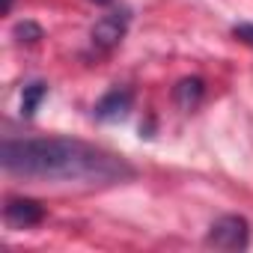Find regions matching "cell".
Returning a JSON list of instances; mask_svg holds the SVG:
<instances>
[{"label": "cell", "mask_w": 253, "mask_h": 253, "mask_svg": "<svg viewBox=\"0 0 253 253\" xmlns=\"http://www.w3.org/2000/svg\"><path fill=\"white\" fill-rule=\"evenodd\" d=\"M173 95H176V101H179L185 110H191V107H197L200 98H203V81H200V78H185V81L176 84Z\"/></svg>", "instance_id": "8992f818"}, {"label": "cell", "mask_w": 253, "mask_h": 253, "mask_svg": "<svg viewBox=\"0 0 253 253\" xmlns=\"http://www.w3.org/2000/svg\"><path fill=\"white\" fill-rule=\"evenodd\" d=\"M206 244L217 247V250H244L250 244V223H247V217H241V214H223V217H217L209 226Z\"/></svg>", "instance_id": "7a4b0ae2"}, {"label": "cell", "mask_w": 253, "mask_h": 253, "mask_svg": "<svg viewBox=\"0 0 253 253\" xmlns=\"http://www.w3.org/2000/svg\"><path fill=\"white\" fill-rule=\"evenodd\" d=\"M9 6H12V0H3V12H9Z\"/></svg>", "instance_id": "30bf717a"}, {"label": "cell", "mask_w": 253, "mask_h": 253, "mask_svg": "<svg viewBox=\"0 0 253 253\" xmlns=\"http://www.w3.org/2000/svg\"><path fill=\"white\" fill-rule=\"evenodd\" d=\"M232 36H235L238 42H244V45L253 48V24H235V27H232Z\"/></svg>", "instance_id": "9c48e42d"}, {"label": "cell", "mask_w": 253, "mask_h": 253, "mask_svg": "<svg viewBox=\"0 0 253 253\" xmlns=\"http://www.w3.org/2000/svg\"><path fill=\"white\" fill-rule=\"evenodd\" d=\"M45 95H48V84H45V81L27 84L24 92H21V113H24V116H33V113L39 110V104L45 101Z\"/></svg>", "instance_id": "52a82bcc"}, {"label": "cell", "mask_w": 253, "mask_h": 253, "mask_svg": "<svg viewBox=\"0 0 253 253\" xmlns=\"http://www.w3.org/2000/svg\"><path fill=\"white\" fill-rule=\"evenodd\" d=\"M92 3H98V6H104V3H110V0H92Z\"/></svg>", "instance_id": "8fae6325"}, {"label": "cell", "mask_w": 253, "mask_h": 253, "mask_svg": "<svg viewBox=\"0 0 253 253\" xmlns=\"http://www.w3.org/2000/svg\"><path fill=\"white\" fill-rule=\"evenodd\" d=\"M131 92L128 89H110L107 95H101L98 98V104H95V119H101V122H119V119H125L128 116V110H131Z\"/></svg>", "instance_id": "5b68a950"}, {"label": "cell", "mask_w": 253, "mask_h": 253, "mask_svg": "<svg viewBox=\"0 0 253 253\" xmlns=\"http://www.w3.org/2000/svg\"><path fill=\"white\" fill-rule=\"evenodd\" d=\"M0 167L9 176L66 182V185H122L134 179V167L116 152L72 137H6L0 146Z\"/></svg>", "instance_id": "6da1fadb"}, {"label": "cell", "mask_w": 253, "mask_h": 253, "mask_svg": "<svg viewBox=\"0 0 253 253\" xmlns=\"http://www.w3.org/2000/svg\"><path fill=\"white\" fill-rule=\"evenodd\" d=\"M15 36H21V42H39L42 39V27L33 24V21H24L15 27Z\"/></svg>", "instance_id": "ba28073f"}, {"label": "cell", "mask_w": 253, "mask_h": 253, "mask_svg": "<svg viewBox=\"0 0 253 253\" xmlns=\"http://www.w3.org/2000/svg\"><path fill=\"white\" fill-rule=\"evenodd\" d=\"M3 217H6V223H9V226L27 229V226L42 223L45 209H42L36 200H27V197H9V200H6V206H3Z\"/></svg>", "instance_id": "277c9868"}, {"label": "cell", "mask_w": 253, "mask_h": 253, "mask_svg": "<svg viewBox=\"0 0 253 253\" xmlns=\"http://www.w3.org/2000/svg\"><path fill=\"white\" fill-rule=\"evenodd\" d=\"M128 24H131V12H128V9H113V12L101 15V18L92 24V30H89V45H92L98 54L113 51V48L125 39V33H128Z\"/></svg>", "instance_id": "3957f363"}]
</instances>
